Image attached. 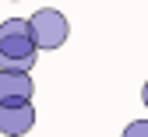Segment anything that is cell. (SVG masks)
Listing matches in <instances>:
<instances>
[{"label": "cell", "mask_w": 148, "mask_h": 137, "mask_svg": "<svg viewBox=\"0 0 148 137\" xmlns=\"http://www.w3.org/2000/svg\"><path fill=\"white\" fill-rule=\"evenodd\" d=\"M32 123H35L32 99H4L0 102V134L21 137V134L32 130Z\"/></svg>", "instance_id": "obj_3"}, {"label": "cell", "mask_w": 148, "mask_h": 137, "mask_svg": "<svg viewBox=\"0 0 148 137\" xmlns=\"http://www.w3.org/2000/svg\"><path fill=\"white\" fill-rule=\"evenodd\" d=\"M123 137H148V123H145V120H134L131 127H127Z\"/></svg>", "instance_id": "obj_5"}, {"label": "cell", "mask_w": 148, "mask_h": 137, "mask_svg": "<svg viewBox=\"0 0 148 137\" xmlns=\"http://www.w3.org/2000/svg\"><path fill=\"white\" fill-rule=\"evenodd\" d=\"M141 95H145V106H148V81H145V91H141Z\"/></svg>", "instance_id": "obj_6"}, {"label": "cell", "mask_w": 148, "mask_h": 137, "mask_svg": "<svg viewBox=\"0 0 148 137\" xmlns=\"http://www.w3.org/2000/svg\"><path fill=\"white\" fill-rule=\"evenodd\" d=\"M4 99H32L28 70H0V102Z\"/></svg>", "instance_id": "obj_4"}, {"label": "cell", "mask_w": 148, "mask_h": 137, "mask_svg": "<svg viewBox=\"0 0 148 137\" xmlns=\"http://www.w3.org/2000/svg\"><path fill=\"white\" fill-rule=\"evenodd\" d=\"M39 42L28 18H7L0 25V70H32Z\"/></svg>", "instance_id": "obj_1"}, {"label": "cell", "mask_w": 148, "mask_h": 137, "mask_svg": "<svg viewBox=\"0 0 148 137\" xmlns=\"http://www.w3.org/2000/svg\"><path fill=\"white\" fill-rule=\"evenodd\" d=\"M28 21H32V32H35L39 49H60V42L67 39V18L60 11H53V7L35 11Z\"/></svg>", "instance_id": "obj_2"}]
</instances>
